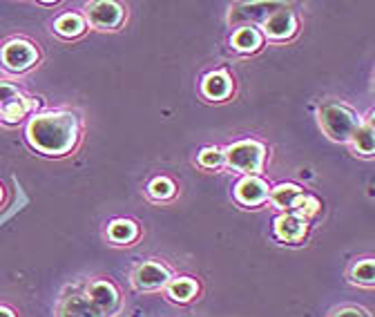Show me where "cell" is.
<instances>
[{"label": "cell", "mask_w": 375, "mask_h": 317, "mask_svg": "<svg viewBox=\"0 0 375 317\" xmlns=\"http://www.w3.org/2000/svg\"><path fill=\"white\" fill-rule=\"evenodd\" d=\"M29 141L47 154H63L77 141V119L72 114H42L29 123Z\"/></svg>", "instance_id": "cell-1"}, {"label": "cell", "mask_w": 375, "mask_h": 317, "mask_svg": "<svg viewBox=\"0 0 375 317\" xmlns=\"http://www.w3.org/2000/svg\"><path fill=\"white\" fill-rule=\"evenodd\" d=\"M319 121H321L324 132L335 141L351 139L353 132L360 128L356 114H353L349 108H344V105H335V103H328L319 110Z\"/></svg>", "instance_id": "cell-2"}, {"label": "cell", "mask_w": 375, "mask_h": 317, "mask_svg": "<svg viewBox=\"0 0 375 317\" xmlns=\"http://www.w3.org/2000/svg\"><path fill=\"white\" fill-rule=\"evenodd\" d=\"M264 161V145L257 141H241L228 150V163L241 172H257Z\"/></svg>", "instance_id": "cell-3"}, {"label": "cell", "mask_w": 375, "mask_h": 317, "mask_svg": "<svg viewBox=\"0 0 375 317\" xmlns=\"http://www.w3.org/2000/svg\"><path fill=\"white\" fill-rule=\"evenodd\" d=\"M264 29H266V34L271 38H277V40L291 38L295 34V29H297V20H295L293 12H288L286 7H282V9H277V12H273L271 16L264 20Z\"/></svg>", "instance_id": "cell-4"}, {"label": "cell", "mask_w": 375, "mask_h": 317, "mask_svg": "<svg viewBox=\"0 0 375 317\" xmlns=\"http://www.w3.org/2000/svg\"><path fill=\"white\" fill-rule=\"evenodd\" d=\"M38 54H36V49L31 47L29 43H25V40H14V43H9L3 51V60H5V65L9 70H27L31 63H36Z\"/></svg>", "instance_id": "cell-5"}, {"label": "cell", "mask_w": 375, "mask_h": 317, "mask_svg": "<svg viewBox=\"0 0 375 317\" xmlns=\"http://www.w3.org/2000/svg\"><path fill=\"white\" fill-rule=\"evenodd\" d=\"M88 16L92 20V25L101 29H112L123 20V9L116 3H110V0H101V3H94L90 7Z\"/></svg>", "instance_id": "cell-6"}, {"label": "cell", "mask_w": 375, "mask_h": 317, "mask_svg": "<svg viewBox=\"0 0 375 317\" xmlns=\"http://www.w3.org/2000/svg\"><path fill=\"white\" fill-rule=\"evenodd\" d=\"M90 302L96 306L99 313H114L119 306V293L107 282H96L90 286Z\"/></svg>", "instance_id": "cell-7"}, {"label": "cell", "mask_w": 375, "mask_h": 317, "mask_svg": "<svg viewBox=\"0 0 375 317\" xmlns=\"http://www.w3.org/2000/svg\"><path fill=\"white\" fill-rule=\"evenodd\" d=\"M168 279H170V275H168V270L163 266H161V263H143V266L138 268L136 275H134L136 286L145 288V291L161 288Z\"/></svg>", "instance_id": "cell-8"}, {"label": "cell", "mask_w": 375, "mask_h": 317, "mask_svg": "<svg viewBox=\"0 0 375 317\" xmlns=\"http://www.w3.org/2000/svg\"><path fill=\"white\" fill-rule=\"evenodd\" d=\"M266 197H268V188L262 179H257V177H246L244 181L237 186V199L246 206L262 204Z\"/></svg>", "instance_id": "cell-9"}, {"label": "cell", "mask_w": 375, "mask_h": 317, "mask_svg": "<svg viewBox=\"0 0 375 317\" xmlns=\"http://www.w3.org/2000/svg\"><path fill=\"white\" fill-rule=\"evenodd\" d=\"M277 9H282L280 3H253V5H239L234 12L230 14V20H264L271 16Z\"/></svg>", "instance_id": "cell-10"}, {"label": "cell", "mask_w": 375, "mask_h": 317, "mask_svg": "<svg viewBox=\"0 0 375 317\" xmlns=\"http://www.w3.org/2000/svg\"><path fill=\"white\" fill-rule=\"evenodd\" d=\"M61 317H101V313L96 311V306L83 298V295H74L67 298L61 306Z\"/></svg>", "instance_id": "cell-11"}, {"label": "cell", "mask_w": 375, "mask_h": 317, "mask_svg": "<svg viewBox=\"0 0 375 317\" xmlns=\"http://www.w3.org/2000/svg\"><path fill=\"white\" fill-rule=\"evenodd\" d=\"M275 230H277V237H280V239L295 241L306 232V221L302 217H297V215H284V217L277 219Z\"/></svg>", "instance_id": "cell-12"}, {"label": "cell", "mask_w": 375, "mask_h": 317, "mask_svg": "<svg viewBox=\"0 0 375 317\" xmlns=\"http://www.w3.org/2000/svg\"><path fill=\"white\" fill-rule=\"evenodd\" d=\"M203 94L208 99H226L230 94V79L223 72H214L203 81Z\"/></svg>", "instance_id": "cell-13"}, {"label": "cell", "mask_w": 375, "mask_h": 317, "mask_svg": "<svg viewBox=\"0 0 375 317\" xmlns=\"http://www.w3.org/2000/svg\"><path fill=\"white\" fill-rule=\"evenodd\" d=\"M232 45L239 51H255L262 45V34L255 27H241L237 34L232 36Z\"/></svg>", "instance_id": "cell-14"}, {"label": "cell", "mask_w": 375, "mask_h": 317, "mask_svg": "<svg viewBox=\"0 0 375 317\" xmlns=\"http://www.w3.org/2000/svg\"><path fill=\"white\" fill-rule=\"evenodd\" d=\"M83 29H85V23H83V18L79 14H65V16H61L56 20V31L61 36H65V38L81 36Z\"/></svg>", "instance_id": "cell-15"}, {"label": "cell", "mask_w": 375, "mask_h": 317, "mask_svg": "<svg viewBox=\"0 0 375 317\" xmlns=\"http://www.w3.org/2000/svg\"><path fill=\"white\" fill-rule=\"evenodd\" d=\"M353 141H356V150H360L362 154H371L375 147V139H373V125L364 123L353 132Z\"/></svg>", "instance_id": "cell-16"}, {"label": "cell", "mask_w": 375, "mask_h": 317, "mask_svg": "<svg viewBox=\"0 0 375 317\" xmlns=\"http://www.w3.org/2000/svg\"><path fill=\"white\" fill-rule=\"evenodd\" d=\"M299 197H302V190L297 186H280L273 193V202L280 208H293Z\"/></svg>", "instance_id": "cell-17"}, {"label": "cell", "mask_w": 375, "mask_h": 317, "mask_svg": "<svg viewBox=\"0 0 375 317\" xmlns=\"http://www.w3.org/2000/svg\"><path fill=\"white\" fill-rule=\"evenodd\" d=\"M110 237L114 241H121V244H127V241H132L136 237V226L132 221H114L110 226Z\"/></svg>", "instance_id": "cell-18"}, {"label": "cell", "mask_w": 375, "mask_h": 317, "mask_svg": "<svg viewBox=\"0 0 375 317\" xmlns=\"http://www.w3.org/2000/svg\"><path fill=\"white\" fill-rule=\"evenodd\" d=\"M195 293H197V284L192 279H177L170 284V295L177 302H188Z\"/></svg>", "instance_id": "cell-19"}, {"label": "cell", "mask_w": 375, "mask_h": 317, "mask_svg": "<svg viewBox=\"0 0 375 317\" xmlns=\"http://www.w3.org/2000/svg\"><path fill=\"white\" fill-rule=\"evenodd\" d=\"M27 110H29V103H27L25 99H20V97L14 99L12 103H7L5 108H0L5 121H18V119H23Z\"/></svg>", "instance_id": "cell-20"}, {"label": "cell", "mask_w": 375, "mask_h": 317, "mask_svg": "<svg viewBox=\"0 0 375 317\" xmlns=\"http://www.w3.org/2000/svg\"><path fill=\"white\" fill-rule=\"evenodd\" d=\"M353 279L364 284V286H371V284L375 282V266H373V261L367 259V261L358 263V266L353 268Z\"/></svg>", "instance_id": "cell-21"}, {"label": "cell", "mask_w": 375, "mask_h": 317, "mask_svg": "<svg viewBox=\"0 0 375 317\" xmlns=\"http://www.w3.org/2000/svg\"><path fill=\"white\" fill-rule=\"evenodd\" d=\"M150 195L154 199H168L175 195V186L170 179H157V181H152V186H150Z\"/></svg>", "instance_id": "cell-22"}, {"label": "cell", "mask_w": 375, "mask_h": 317, "mask_svg": "<svg viewBox=\"0 0 375 317\" xmlns=\"http://www.w3.org/2000/svg\"><path fill=\"white\" fill-rule=\"evenodd\" d=\"M199 161H201V165H206V168H214V165H219L223 161V154L219 150H206V152H201Z\"/></svg>", "instance_id": "cell-23"}, {"label": "cell", "mask_w": 375, "mask_h": 317, "mask_svg": "<svg viewBox=\"0 0 375 317\" xmlns=\"http://www.w3.org/2000/svg\"><path fill=\"white\" fill-rule=\"evenodd\" d=\"M333 317H369V315L364 313V311H360V309H351V306H349V309H342V311H337Z\"/></svg>", "instance_id": "cell-24"}, {"label": "cell", "mask_w": 375, "mask_h": 317, "mask_svg": "<svg viewBox=\"0 0 375 317\" xmlns=\"http://www.w3.org/2000/svg\"><path fill=\"white\" fill-rule=\"evenodd\" d=\"M0 317H14L12 313H9L7 309H0Z\"/></svg>", "instance_id": "cell-25"}, {"label": "cell", "mask_w": 375, "mask_h": 317, "mask_svg": "<svg viewBox=\"0 0 375 317\" xmlns=\"http://www.w3.org/2000/svg\"><path fill=\"white\" fill-rule=\"evenodd\" d=\"M0 197H3V193H0Z\"/></svg>", "instance_id": "cell-26"}]
</instances>
